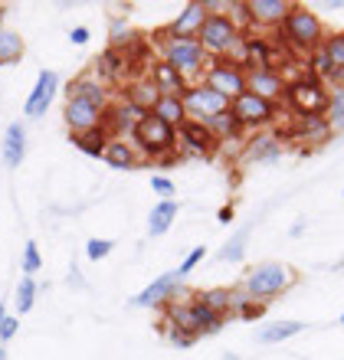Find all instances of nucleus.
Instances as JSON below:
<instances>
[{
	"label": "nucleus",
	"mask_w": 344,
	"mask_h": 360,
	"mask_svg": "<svg viewBox=\"0 0 344 360\" xmlns=\"http://www.w3.org/2000/svg\"><path fill=\"white\" fill-rule=\"evenodd\" d=\"M154 46H161V59L174 69V72H181L191 86L193 82H200V76H203V69H207V63H210V56L203 53V46L197 43V39L171 37V33L158 30V33H154Z\"/></svg>",
	"instance_id": "f257e3e1"
},
{
	"label": "nucleus",
	"mask_w": 344,
	"mask_h": 360,
	"mask_svg": "<svg viewBox=\"0 0 344 360\" xmlns=\"http://www.w3.org/2000/svg\"><path fill=\"white\" fill-rule=\"evenodd\" d=\"M279 43L288 49H295V53H315L321 46V39H325V27H321V17H318L315 10L302 7V4H292L286 13V20L279 23Z\"/></svg>",
	"instance_id": "f03ea898"
},
{
	"label": "nucleus",
	"mask_w": 344,
	"mask_h": 360,
	"mask_svg": "<svg viewBox=\"0 0 344 360\" xmlns=\"http://www.w3.org/2000/svg\"><path fill=\"white\" fill-rule=\"evenodd\" d=\"M132 148L138 151V158H148V161H177V128L171 124H164L161 118H154V115H144L141 122L134 124L132 131Z\"/></svg>",
	"instance_id": "7ed1b4c3"
},
{
	"label": "nucleus",
	"mask_w": 344,
	"mask_h": 360,
	"mask_svg": "<svg viewBox=\"0 0 344 360\" xmlns=\"http://www.w3.org/2000/svg\"><path fill=\"white\" fill-rule=\"evenodd\" d=\"M292 282H295V272L288 266H282V262H259V266H253L246 272V278H243V292H246L253 302L269 304V298H279Z\"/></svg>",
	"instance_id": "20e7f679"
},
{
	"label": "nucleus",
	"mask_w": 344,
	"mask_h": 360,
	"mask_svg": "<svg viewBox=\"0 0 344 360\" xmlns=\"http://www.w3.org/2000/svg\"><path fill=\"white\" fill-rule=\"evenodd\" d=\"M164 321L177 331L193 334V338H207V334H217L223 328V318L207 311L197 298L193 302H167L164 304Z\"/></svg>",
	"instance_id": "39448f33"
},
{
	"label": "nucleus",
	"mask_w": 344,
	"mask_h": 360,
	"mask_svg": "<svg viewBox=\"0 0 344 360\" xmlns=\"http://www.w3.org/2000/svg\"><path fill=\"white\" fill-rule=\"evenodd\" d=\"M197 43L203 46V53L210 59H223V56H236V46L243 43L239 27L229 20V13H207Z\"/></svg>",
	"instance_id": "423d86ee"
},
{
	"label": "nucleus",
	"mask_w": 344,
	"mask_h": 360,
	"mask_svg": "<svg viewBox=\"0 0 344 360\" xmlns=\"http://www.w3.org/2000/svg\"><path fill=\"white\" fill-rule=\"evenodd\" d=\"M200 82L213 92H220L223 98H236V95L246 92V69L239 66L233 56H223V59H210L207 69H203Z\"/></svg>",
	"instance_id": "0eeeda50"
},
{
	"label": "nucleus",
	"mask_w": 344,
	"mask_h": 360,
	"mask_svg": "<svg viewBox=\"0 0 344 360\" xmlns=\"http://www.w3.org/2000/svg\"><path fill=\"white\" fill-rule=\"evenodd\" d=\"M286 98L292 105V112L302 118V115H325L328 108V89L325 82H318L315 76H298L286 86Z\"/></svg>",
	"instance_id": "6e6552de"
},
{
	"label": "nucleus",
	"mask_w": 344,
	"mask_h": 360,
	"mask_svg": "<svg viewBox=\"0 0 344 360\" xmlns=\"http://www.w3.org/2000/svg\"><path fill=\"white\" fill-rule=\"evenodd\" d=\"M181 105H184V115H187L191 122L207 124L213 115L227 112V108H229V98H223L220 92L207 89L203 82H193V86H187V92L181 95Z\"/></svg>",
	"instance_id": "1a4fd4ad"
},
{
	"label": "nucleus",
	"mask_w": 344,
	"mask_h": 360,
	"mask_svg": "<svg viewBox=\"0 0 344 360\" xmlns=\"http://www.w3.org/2000/svg\"><path fill=\"white\" fill-rule=\"evenodd\" d=\"M229 112L236 115V122L249 131V128H269V124L276 122L279 105L266 102V98H259V95H253V92H243L229 102Z\"/></svg>",
	"instance_id": "9d476101"
},
{
	"label": "nucleus",
	"mask_w": 344,
	"mask_h": 360,
	"mask_svg": "<svg viewBox=\"0 0 344 360\" xmlns=\"http://www.w3.org/2000/svg\"><path fill=\"white\" fill-rule=\"evenodd\" d=\"M177 148L184 154H191V158H213V154L220 151V141L210 134V128L200 122H187L177 124Z\"/></svg>",
	"instance_id": "9b49d317"
},
{
	"label": "nucleus",
	"mask_w": 344,
	"mask_h": 360,
	"mask_svg": "<svg viewBox=\"0 0 344 360\" xmlns=\"http://www.w3.org/2000/svg\"><path fill=\"white\" fill-rule=\"evenodd\" d=\"M246 72H262V69H276V49L272 39H262L256 33H243L239 43V56H233Z\"/></svg>",
	"instance_id": "f8f14e48"
},
{
	"label": "nucleus",
	"mask_w": 344,
	"mask_h": 360,
	"mask_svg": "<svg viewBox=\"0 0 344 360\" xmlns=\"http://www.w3.org/2000/svg\"><path fill=\"white\" fill-rule=\"evenodd\" d=\"M181 295V278H177V272H164L158 275L148 288H141V292L132 298L134 308H164V304L171 302V298H177Z\"/></svg>",
	"instance_id": "ddd939ff"
},
{
	"label": "nucleus",
	"mask_w": 344,
	"mask_h": 360,
	"mask_svg": "<svg viewBox=\"0 0 344 360\" xmlns=\"http://www.w3.org/2000/svg\"><path fill=\"white\" fill-rule=\"evenodd\" d=\"M144 79L158 89V95H171V98H181V95L187 92V86H191V82H187L181 72H174L164 59H151L148 69H144Z\"/></svg>",
	"instance_id": "4468645a"
},
{
	"label": "nucleus",
	"mask_w": 344,
	"mask_h": 360,
	"mask_svg": "<svg viewBox=\"0 0 344 360\" xmlns=\"http://www.w3.org/2000/svg\"><path fill=\"white\" fill-rule=\"evenodd\" d=\"M63 118H66V124H69V134H82V131H89V128H98V124H102V108L86 102V98H66Z\"/></svg>",
	"instance_id": "2eb2a0df"
},
{
	"label": "nucleus",
	"mask_w": 344,
	"mask_h": 360,
	"mask_svg": "<svg viewBox=\"0 0 344 360\" xmlns=\"http://www.w3.org/2000/svg\"><path fill=\"white\" fill-rule=\"evenodd\" d=\"M59 89V76L53 72V69H43L37 76V86H33V92L27 95V105H23V115L27 118H39V115H46V108L53 105V95H56Z\"/></svg>",
	"instance_id": "dca6fc26"
},
{
	"label": "nucleus",
	"mask_w": 344,
	"mask_h": 360,
	"mask_svg": "<svg viewBox=\"0 0 344 360\" xmlns=\"http://www.w3.org/2000/svg\"><path fill=\"white\" fill-rule=\"evenodd\" d=\"M246 92L266 98V102H276L286 98V79L279 69H262V72H246Z\"/></svg>",
	"instance_id": "f3484780"
},
{
	"label": "nucleus",
	"mask_w": 344,
	"mask_h": 360,
	"mask_svg": "<svg viewBox=\"0 0 344 360\" xmlns=\"http://www.w3.org/2000/svg\"><path fill=\"white\" fill-rule=\"evenodd\" d=\"M128 72H132V66H128V59H125L122 49L108 46V49H102V53H98V59H96V79H98V82L115 86V82H125V79H128Z\"/></svg>",
	"instance_id": "a211bd4d"
},
{
	"label": "nucleus",
	"mask_w": 344,
	"mask_h": 360,
	"mask_svg": "<svg viewBox=\"0 0 344 360\" xmlns=\"http://www.w3.org/2000/svg\"><path fill=\"white\" fill-rule=\"evenodd\" d=\"M203 20H207V7L203 4H187V7L177 13V17L167 23V27H161L164 33H171V37H184V39H197V33H200Z\"/></svg>",
	"instance_id": "6ab92c4d"
},
{
	"label": "nucleus",
	"mask_w": 344,
	"mask_h": 360,
	"mask_svg": "<svg viewBox=\"0 0 344 360\" xmlns=\"http://www.w3.org/2000/svg\"><path fill=\"white\" fill-rule=\"evenodd\" d=\"M331 124L325 122V115H302L295 118V124L288 128V138L295 141H305V144H325L331 138Z\"/></svg>",
	"instance_id": "aec40b11"
},
{
	"label": "nucleus",
	"mask_w": 344,
	"mask_h": 360,
	"mask_svg": "<svg viewBox=\"0 0 344 360\" xmlns=\"http://www.w3.org/2000/svg\"><path fill=\"white\" fill-rule=\"evenodd\" d=\"M288 0H246V10H249V20L253 27H279L288 13Z\"/></svg>",
	"instance_id": "412c9836"
},
{
	"label": "nucleus",
	"mask_w": 344,
	"mask_h": 360,
	"mask_svg": "<svg viewBox=\"0 0 344 360\" xmlns=\"http://www.w3.org/2000/svg\"><path fill=\"white\" fill-rule=\"evenodd\" d=\"M66 98H86V102L98 105L102 112H106V105L112 102L108 86H106V82H98L96 76H79V79H72V82L66 86Z\"/></svg>",
	"instance_id": "4be33fe9"
},
{
	"label": "nucleus",
	"mask_w": 344,
	"mask_h": 360,
	"mask_svg": "<svg viewBox=\"0 0 344 360\" xmlns=\"http://www.w3.org/2000/svg\"><path fill=\"white\" fill-rule=\"evenodd\" d=\"M282 154V141H279L276 134H253L243 148V161L246 164H272Z\"/></svg>",
	"instance_id": "5701e85b"
},
{
	"label": "nucleus",
	"mask_w": 344,
	"mask_h": 360,
	"mask_svg": "<svg viewBox=\"0 0 344 360\" xmlns=\"http://www.w3.org/2000/svg\"><path fill=\"white\" fill-rule=\"evenodd\" d=\"M0 158L7 167H20L23 158H27V128L20 122L7 124V131H4V141H0Z\"/></svg>",
	"instance_id": "b1692460"
},
{
	"label": "nucleus",
	"mask_w": 344,
	"mask_h": 360,
	"mask_svg": "<svg viewBox=\"0 0 344 360\" xmlns=\"http://www.w3.org/2000/svg\"><path fill=\"white\" fill-rule=\"evenodd\" d=\"M102 161H106L112 171H132V167H138V164H141V158H138V151L132 148V141H128V138H108Z\"/></svg>",
	"instance_id": "393cba45"
},
{
	"label": "nucleus",
	"mask_w": 344,
	"mask_h": 360,
	"mask_svg": "<svg viewBox=\"0 0 344 360\" xmlns=\"http://www.w3.org/2000/svg\"><path fill=\"white\" fill-rule=\"evenodd\" d=\"M193 298H197L207 311H213L217 318H223V321H227V314L236 311V292H233V288H223V285H217V288H203V292H197Z\"/></svg>",
	"instance_id": "a878e982"
},
{
	"label": "nucleus",
	"mask_w": 344,
	"mask_h": 360,
	"mask_svg": "<svg viewBox=\"0 0 344 360\" xmlns=\"http://www.w3.org/2000/svg\"><path fill=\"white\" fill-rule=\"evenodd\" d=\"M177 213H181L177 200H158L154 210L148 213V236H164V233L174 226Z\"/></svg>",
	"instance_id": "bb28decb"
},
{
	"label": "nucleus",
	"mask_w": 344,
	"mask_h": 360,
	"mask_svg": "<svg viewBox=\"0 0 344 360\" xmlns=\"http://www.w3.org/2000/svg\"><path fill=\"white\" fill-rule=\"evenodd\" d=\"M122 98H125V102H132V105H138L141 112H151V108H154V102H158L161 95H158V89H154L151 82H148V79H144V76H138V79H132V82L125 86Z\"/></svg>",
	"instance_id": "cd10ccee"
},
{
	"label": "nucleus",
	"mask_w": 344,
	"mask_h": 360,
	"mask_svg": "<svg viewBox=\"0 0 344 360\" xmlns=\"http://www.w3.org/2000/svg\"><path fill=\"white\" fill-rule=\"evenodd\" d=\"M207 128H210V134L220 144L223 141H239V138L246 134V128L236 122V115L229 112V108H227V112H220V115H213L210 122H207Z\"/></svg>",
	"instance_id": "c85d7f7f"
},
{
	"label": "nucleus",
	"mask_w": 344,
	"mask_h": 360,
	"mask_svg": "<svg viewBox=\"0 0 344 360\" xmlns=\"http://www.w3.org/2000/svg\"><path fill=\"white\" fill-rule=\"evenodd\" d=\"M72 138V144H76L82 154H89V158H102L106 154V144H108V131L98 124V128H89V131L82 134H69Z\"/></svg>",
	"instance_id": "c756f323"
},
{
	"label": "nucleus",
	"mask_w": 344,
	"mask_h": 360,
	"mask_svg": "<svg viewBox=\"0 0 344 360\" xmlns=\"http://www.w3.org/2000/svg\"><path fill=\"white\" fill-rule=\"evenodd\" d=\"M148 115L161 118V122H164V124H171V128H177V124L187 122V115H184L181 98H171V95H161V98L154 102V108H151Z\"/></svg>",
	"instance_id": "7c9ffc66"
},
{
	"label": "nucleus",
	"mask_w": 344,
	"mask_h": 360,
	"mask_svg": "<svg viewBox=\"0 0 344 360\" xmlns=\"http://www.w3.org/2000/svg\"><path fill=\"white\" fill-rule=\"evenodd\" d=\"M302 331H305V324L302 321H272V324H266L256 338L262 344H282V341H288V338H295V334H302Z\"/></svg>",
	"instance_id": "2f4dec72"
},
{
	"label": "nucleus",
	"mask_w": 344,
	"mask_h": 360,
	"mask_svg": "<svg viewBox=\"0 0 344 360\" xmlns=\"http://www.w3.org/2000/svg\"><path fill=\"white\" fill-rule=\"evenodd\" d=\"M23 37L20 33H13V30L0 27V66H13V63H20L23 59Z\"/></svg>",
	"instance_id": "473e14b6"
},
{
	"label": "nucleus",
	"mask_w": 344,
	"mask_h": 360,
	"mask_svg": "<svg viewBox=\"0 0 344 360\" xmlns=\"http://www.w3.org/2000/svg\"><path fill=\"white\" fill-rule=\"evenodd\" d=\"M249 229H253V226H239L236 233H233V236L227 239V246H223L220 252H217V259H220V262H239V259L246 256V239H249Z\"/></svg>",
	"instance_id": "72a5a7b5"
},
{
	"label": "nucleus",
	"mask_w": 344,
	"mask_h": 360,
	"mask_svg": "<svg viewBox=\"0 0 344 360\" xmlns=\"http://www.w3.org/2000/svg\"><path fill=\"white\" fill-rule=\"evenodd\" d=\"M321 49H325V56H328V63H331V69H335V72H344V30L328 33V37L321 39Z\"/></svg>",
	"instance_id": "f704fd0d"
},
{
	"label": "nucleus",
	"mask_w": 344,
	"mask_h": 360,
	"mask_svg": "<svg viewBox=\"0 0 344 360\" xmlns=\"http://www.w3.org/2000/svg\"><path fill=\"white\" fill-rule=\"evenodd\" d=\"M325 122L331 124V131H344V89H331L328 92Z\"/></svg>",
	"instance_id": "c9c22d12"
},
{
	"label": "nucleus",
	"mask_w": 344,
	"mask_h": 360,
	"mask_svg": "<svg viewBox=\"0 0 344 360\" xmlns=\"http://www.w3.org/2000/svg\"><path fill=\"white\" fill-rule=\"evenodd\" d=\"M33 304H37V278L23 275V278H20V285H17V311L27 314Z\"/></svg>",
	"instance_id": "e433bc0d"
},
{
	"label": "nucleus",
	"mask_w": 344,
	"mask_h": 360,
	"mask_svg": "<svg viewBox=\"0 0 344 360\" xmlns=\"http://www.w3.org/2000/svg\"><path fill=\"white\" fill-rule=\"evenodd\" d=\"M308 76H315L318 82H325V79L335 76V69H331V63H328L325 49L318 46L315 53H308Z\"/></svg>",
	"instance_id": "4c0bfd02"
},
{
	"label": "nucleus",
	"mask_w": 344,
	"mask_h": 360,
	"mask_svg": "<svg viewBox=\"0 0 344 360\" xmlns=\"http://www.w3.org/2000/svg\"><path fill=\"white\" fill-rule=\"evenodd\" d=\"M43 269V256H39V246L33 243V239H27V249H23V275H33Z\"/></svg>",
	"instance_id": "58836bf2"
},
{
	"label": "nucleus",
	"mask_w": 344,
	"mask_h": 360,
	"mask_svg": "<svg viewBox=\"0 0 344 360\" xmlns=\"http://www.w3.org/2000/svg\"><path fill=\"white\" fill-rule=\"evenodd\" d=\"M203 256H207V246H193L191 252H187V259H184V262H181V269H177V278H181V282H184V275H191L193 269L200 266V262H203Z\"/></svg>",
	"instance_id": "ea45409f"
},
{
	"label": "nucleus",
	"mask_w": 344,
	"mask_h": 360,
	"mask_svg": "<svg viewBox=\"0 0 344 360\" xmlns=\"http://www.w3.org/2000/svg\"><path fill=\"white\" fill-rule=\"evenodd\" d=\"M112 249H115L112 239H89V243H86V256L92 259V262H102Z\"/></svg>",
	"instance_id": "a19ab883"
},
{
	"label": "nucleus",
	"mask_w": 344,
	"mask_h": 360,
	"mask_svg": "<svg viewBox=\"0 0 344 360\" xmlns=\"http://www.w3.org/2000/svg\"><path fill=\"white\" fill-rule=\"evenodd\" d=\"M151 190H154V193H158L161 200H174V193H177L174 180L164 177V174H154V177H151Z\"/></svg>",
	"instance_id": "79ce46f5"
},
{
	"label": "nucleus",
	"mask_w": 344,
	"mask_h": 360,
	"mask_svg": "<svg viewBox=\"0 0 344 360\" xmlns=\"http://www.w3.org/2000/svg\"><path fill=\"white\" fill-rule=\"evenodd\" d=\"M266 308H269L266 302H253V298H249V302H243L233 314H239L243 321H253V318H262V314H266Z\"/></svg>",
	"instance_id": "37998d69"
},
{
	"label": "nucleus",
	"mask_w": 344,
	"mask_h": 360,
	"mask_svg": "<svg viewBox=\"0 0 344 360\" xmlns=\"http://www.w3.org/2000/svg\"><path fill=\"white\" fill-rule=\"evenodd\" d=\"M17 331H20V321H17V318H10V314H7V321L0 324V347H4V344H7V341H10V338H13V334H17Z\"/></svg>",
	"instance_id": "c03bdc74"
},
{
	"label": "nucleus",
	"mask_w": 344,
	"mask_h": 360,
	"mask_svg": "<svg viewBox=\"0 0 344 360\" xmlns=\"http://www.w3.org/2000/svg\"><path fill=\"white\" fill-rule=\"evenodd\" d=\"M89 39H92V30H89V27H72V30H69V43L82 46V43H89Z\"/></svg>",
	"instance_id": "a18cd8bd"
},
{
	"label": "nucleus",
	"mask_w": 344,
	"mask_h": 360,
	"mask_svg": "<svg viewBox=\"0 0 344 360\" xmlns=\"http://www.w3.org/2000/svg\"><path fill=\"white\" fill-rule=\"evenodd\" d=\"M217 219H220V223H233V207H220Z\"/></svg>",
	"instance_id": "49530a36"
},
{
	"label": "nucleus",
	"mask_w": 344,
	"mask_h": 360,
	"mask_svg": "<svg viewBox=\"0 0 344 360\" xmlns=\"http://www.w3.org/2000/svg\"><path fill=\"white\" fill-rule=\"evenodd\" d=\"M4 321H7V304L0 302V324H4Z\"/></svg>",
	"instance_id": "de8ad7c7"
},
{
	"label": "nucleus",
	"mask_w": 344,
	"mask_h": 360,
	"mask_svg": "<svg viewBox=\"0 0 344 360\" xmlns=\"http://www.w3.org/2000/svg\"><path fill=\"white\" fill-rule=\"evenodd\" d=\"M223 360H239V357H236V354H227V357H223Z\"/></svg>",
	"instance_id": "09e8293b"
},
{
	"label": "nucleus",
	"mask_w": 344,
	"mask_h": 360,
	"mask_svg": "<svg viewBox=\"0 0 344 360\" xmlns=\"http://www.w3.org/2000/svg\"><path fill=\"white\" fill-rule=\"evenodd\" d=\"M0 360H7V351H4V347H0Z\"/></svg>",
	"instance_id": "8fccbe9b"
},
{
	"label": "nucleus",
	"mask_w": 344,
	"mask_h": 360,
	"mask_svg": "<svg viewBox=\"0 0 344 360\" xmlns=\"http://www.w3.org/2000/svg\"><path fill=\"white\" fill-rule=\"evenodd\" d=\"M0 27H4V7H0Z\"/></svg>",
	"instance_id": "3c124183"
},
{
	"label": "nucleus",
	"mask_w": 344,
	"mask_h": 360,
	"mask_svg": "<svg viewBox=\"0 0 344 360\" xmlns=\"http://www.w3.org/2000/svg\"><path fill=\"white\" fill-rule=\"evenodd\" d=\"M341 324H344V314H341Z\"/></svg>",
	"instance_id": "603ef678"
}]
</instances>
